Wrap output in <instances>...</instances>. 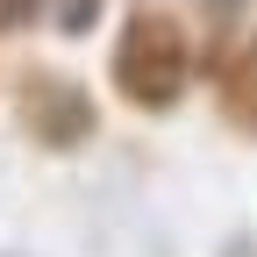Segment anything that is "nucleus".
<instances>
[{
	"mask_svg": "<svg viewBox=\"0 0 257 257\" xmlns=\"http://www.w3.org/2000/svg\"><path fill=\"white\" fill-rule=\"evenodd\" d=\"M200 72H207V86H214L221 121L243 128V136H257V29L221 22L214 43L200 50Z\"/></svg>",
	"mask_w": 257,
	"mask_h": 257,
	"instance_id": "3",
	"label": "nucleus"
},
{
	"mask_svg": "<svg viewBox=\"0 0 257 257\" xmlns=\"http://www.w3.org/2000/svg\"><path fill=\"white\" fill-rule=\"evenodd\" d=\"M50 8H57V29H64V36H86V29L100 22V0H50Z\"/></svg>",
	"mask_w": 257,
	"mask_h": 257,
	"instance_id": "5",
	"label": "nucleus"
},
{
	"mask_svg": "<svg viewBox=\"0 0 257 257\" xmlns=\"http://www.w3.org/2000/svg\"><path fill=\"white\" fill-rule=\"evenodd\" d=\"M15 121H22V136L36 143V150H86L93 143V128H100V107H93V93L79 79H64V72H22L15 79Z\"/></svg>",
	"mask_w": 257,
	"mask_h": 257,
	"instance_id": "2",
	"label": "nucleus"
},
{
	"mask_svg": "<svg viewBox=\"0 0 257 257\" xmlns=\"http://www.w3.org/2000/svg\"><path fill=\"white\" fill-rule=\"evenodd\" d=\"M50 15V0H0V36H22Z\"/></svg>",
	"mask_w": 257,
	"mask_h": 257,
	"instance_id": "4",
	"label": "nucleus"
},
{
	"mask_svg": "<svg viewBox=\"0 0 257 257\" xmlns=\"http://www.w3.org/2000/svg\"><path fill=\"white\" fill-rule=\"evenodd\" d=\"M114 93L136 114H172L186 100L193 72H200V57L186 43V22L172 8H128L121 29H114Z\"/></svg>",
	"mask_w": 257,
	"mask_h": 257,
	"instance_id": "1",
	"label": "nucleus"
}]
</instances>
